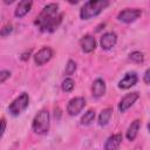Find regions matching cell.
<instances>
[{"mask_svg": "<svg viewBox=\"0 0 150 150\" xmlns=\"http://www.w3.org/2000/svg\"><path fill=\"white\" fill-rule=\"evenodd\" d=\"M62 14L59 13V5L55 2L46 5L40 14L36 16L34 25L39 28L40 32L53 33L60 26L62 21Z\"/></svg>", "mask_w": 150, "mask_h": 150, "instance_id": "6da1fadb", "label": "cell"}, {"mask_svg": "<svg viewBox=\"0 0 150 150\" xmlns=\"http://www.w3.org/2000/svg\"><path fill=\"white\" fill-rule=\"evenodd\" d=\"M109 6L108 0H89L84 2V5L80 9V18L82 20H89L91 18L97 16Z\"/></svg>", "mask_w": 150, "mask_h": 150, "instance_id": "7a4b0ae2", "label": "cell"}, {"mask_svg": "<svg viewBox=\"0 0 150 150\" xmlns=\"http://www.w3.org/2000/svg\"><path fill=\"white\" fill-rule=\"evenodd\" d=\"M50 125V117L47 109H41L33 118L32 129L38 135H45L49 131Z\"/></svg>", "mask_w": 150, "mask_h": 150, "instance_id": "3957f363", "label": "cell"}, {"mask_svg": "<svg viewBox=\"0 0 150 150\" xmlns=\"http://www.w3.org/2000/svg\"><path fill=\"white\" fill-rule=\"evenodd\" d=\"M28 105H29V96H28V94L27 93H21L8 105V112L12 116H18L21 112H23L28 108Z\"/></svg>", "mask_w": 150, "mask_h": 150, "instance_id": "277c9868", "label": "cell"}, {"mask_svg": "<svg viewBox=\"0 0 150 150\" xmlns=\"http://www.w3.org/2000/svg\"><path fill=\"white\" fill-rule=\"evenodd\" d=\"M141 15L142 11L139 8H125L117 14V20L123 23H131L136 21Z\"/></svg>", "mask_w": 150, "mask_h": 150, "instance_id": "5b68a950", "label": "cell"}, {"mask_svg": "<svg viewBox=\"0 0 150 150\" xmlns=\"http://www.w3.org/2000/svg\"><path fill=\"white\" fill-rule=\"evenodd\" d=\"M84 105H86L84 97H81V96L74 97L67 104V112L70 116H76L77 114H80L82 111V109L84 108Z\"/></svg>", "mask_w": 150, "mask_h": 150, "instance_id": "8992f818", "label": "cell"}, {"mask_svg": "<svg viewBox=\"0 0 150 150\" xmlns=\"http://www.w3.org/2000/svg\"><path fill=\"white\" fill-rule=\"evenodd\" d=\"M53 49L50 48V47H47V46H45V47H42L35 55H34V62H35V64H38V66H42V64H45V63H47L52 57H53Z\"/></svg>", "mask_w": 150, "mask_h": 150, "instance_id": "52a82bcc", "label": "cell"}, {"mask_svg": "<svg viewBox=\"0 0 150 150\" xmlns=\"http://www.w3.org/2000/svg\"><path fill=\"white\" fill-rule=\"evenodd\" d=\"M139 97V94L137 91H134V93H129L127 94L118 103V110L121 112H125Z\"/></svg>", "mask_w": 150, "mask_h": 150, "instance_id": "ba28073f", "label": "cell"}, {"mask_svg": "<svg viewBox=\"0 0 150 150\" xmlns=\"http://www.w3.org/2000/svg\"><path fill=\"white\" fill-rule=\"evenodd\" d=\"M117 42V35L116 33L114 32H108V33H104L100 40V45H101V48L103 50H109L111 49Z\"/></svg>", "mask_w": 150, "mask_h": 150, "instance_id": "9c48e42d", "label": "cell"}, {"mask_svg": "<svg viewBox=\"0 0 150 150\" xmlns=\"http://www.w3.org/2000/svg\"><path fill=\"white\" fill-rule=\"evenodd\" d=\"M80 46H81V49L83 53H87V54L91 53L96 48V40L93 35L87 34V35L82 36V39L80 40Z\"/></svg>", "mask_w": 150, "mask_h": 150, "instance_id": "30bf717a", "label": "cell"}, {"mask_svg": "<svg viewBox=\"0 0 150 150\" xmlns=\"http://www.w3.org/2000/svg\"><path fill=\"white\" fill-rule=\"evenodd\" d=\"M123 141L122 134H114L109 136L104 143V150H118Z\"/></svg>", "mask_w": 150, "mask_h": 150, "instance_id": "8fae6325", "label": "cell"}, {"mask_svg": "<svg viewBox=\"0 0 150 150\" xmlns=\"http://www.w3.org/2000/svg\"><path fill=\"white\" fill-rule=\"evenodd\" d=\"M138 81V76L136 73H127L124 77L118 82V88L120 89H129L132 86H135Z\"/></svg>", "mask_w": 150, "mask_h": 150, "instance_id": "7c38bea8", "label": "cell"}, {"mask_svg": "<svg viewBox=\"0 0 150 150\" xmlns=\"http://www.w3.org/2000/svg\"><path fill=\"white\" fill-rule=\"evenodd\" d=\"M33 2L30 0H22L16 5V8L14 11V15L16 18H23L26 14L29 13L30 8H32Z\"/></svg>", "mask_w": 150, "mask_h": 150, "instance_id": "4fadbf2b", "label": "cell"}, {"mask_svg": "<svg viewBox=\"0 0 150 150\" xmlns=\"http://www.w3.org/2000/svg\"><path fill=\"white\" fill-rule=\"evenodd\" d=\"M105 82L103 79H96L91 86V93L94 97H101L105 94Z\"/></svg>", "mask_w": 150, "mask_h": 150, "instance_id": "5bb4252c", "label": "cell"}, {"mask_svg": "<svg viewBox=\"0 0 150 150\" xmlns=\"http://www.w3.org/2000/svg\"><path fill=\"white\" fill-rule=\"evenodd\" d=\"M141 127V120H135L131 122V124L129 125V128L127 129L125 132V137L128 141H135L137 135H138V130Z\"/></svg>", "mask_w": 150, "mask_h": 150, "instance_id": "9a60e30c", "label": "cell"}, {"mask_svg": "<svg viewBox=\"0 0 150 150\" xmlns=\"http://www.w3.org/2000/svg\"><path fill=\"white\" fill-rule=\"evenodd\" d=\"M111 115H112V108H105L101 111L100 116H98V124L101 127H104L109 123L110 118H111Z\"/></svg>", "mask_w": 150, "mask_h": 150, "instance_id": "2e32d148", "label": "cell"}, {"mask_svg": "<svg viewBox=\"0 0 150 150\" xmlns=\"http://www.w3.org/2000/svg\"><path fill=\"white\" fill-rule=\"evenodd\" d=\"M94 120H95V110L89 109V110H88L87 112H84V115L81 117L80 123H81V125H89V124H91V123L94 122Z\"/></svg>", "mask_w": 150, "mask_h": 150, "instance_id": "e0dca14e", "label": "cell"}, {"mask_svg": "<svg viewBox=\"0 0 150 150\" xmlns=\"http://www.w3.org/2000/svg\"><path fill=\"white\" fill-rule=\"evenodd\" d=\"M75 87V82L73 79L70 77H66L63 81H62V84H61V88L64 93H70Z\"/></svg>", "mask_w": 150, "mask_h": 150, "instance_id": "ac0fdd59", "label": "cell"}, {"mask_svg": "<svg viewBox=\"0 0 150 150\" xmlns=\"http://www.w3.org/2000/svg\"><path fill=\"white\" fill-rule=\"evenodd\" d=\"M129 60L135 63H142L144 61V55H143V53L136 50V52H132L129 54Z\"/></svg>", "mask_w": 150, "mask_h": 150, "instance_id": "d6986e66", "label": "cell"}, {"mask_svg": "<svg viewBox=\"0 0 150 150\" xmlns=\"http://www.w3.org/2000/svg\"><path fill=\"white\" fill-rule=\"evenodd\" d=\"M76 70V62L73 60H68L67 64H66V69H64V74L66 75H73Z\"/></svg>", "mask_w": 150, "mask_h": 150, "instance_id": "ffe728a7", "label": "cell"}, {"mask_svg": "<svg viewBox=\"0 0 150 150\" xmlns=\"http://www.w3.org/2000/svg\"><path fill=\"white\" fill-rule=\"evenodd\" d=\"M13 32V27H12V25H6V26H4L2 28H1V32H0V34H1V36L2 38H5V36H7V35H9L11 33Z\"/></svg>", "mask_w": 150, "mask_h": 150, "instance_id": "44dd1931", "label": "cell"}, {"mask_svg": "<svg viewBox=\"0 0 150 150\" xmlns=\"http://www.w3.org/2000/svg\"><path fill=\"white\" fill-rule=\"evenodd\" d=\"M11 77V71L9 70H1L0 71V83H5V81L7 80V79H9Z\"/></svg>", "mask_w": 150, "mask_h": 150, "instance_id": "7402d4cb", "label": "cell"}, {"mask_svg": "<svg viewBox=\"0 0 150 150\" xmlns=\"http://www.w3.org/2000/svg\"><path fill=\"white\" fill-rule=\"evenodd\" d=\"M143 81H144V83H146V84L150 83V68H148V69L145 70V73H144V75H143Z\"/></svg>", "mask_w": 150, "mask_h": 150, "instance_id": "603a6c76", "label": "cell"}, {"mask_svg": "<svg viewBox=\"0 0 150 150\" xmlns=\"http://www.w3.org/2000/svg\"><path fill=\"white\" fill-rule=\"evenodd\" d=\"M5 130H6V120L2 118L1 120V135L5 134Z\"/></svg>", "mask_w": 150, "mask_h": 150, "instance_id": "cb8c5ba5", "label": "cell"}, {"mask_svg": "<svg viewBox=\"0 0 150 150\" xmlns=\"http://www.w3.org/2000/svg\"><path fill=\"white\" fill-rule=\"evenodd\" d=\"M148 130H149V132H150V122L148 123Z\"/></svg>", "mask_w": 150, "mask_h": 150, "instance_id": "d4e9b609", "label": "cell"}]
</instances>
